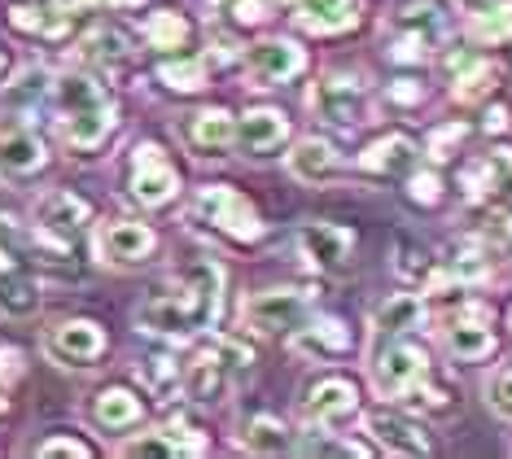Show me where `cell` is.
<instances>
[{"instance_id":"cell-23","label":"cell","mask_w":512,"mask_h":459,"mask_svg":"<svg viewBox=\"0 0 512 459\" xmlns=\"http://www.w3.org/2000/svg\"><path fill=\"white\" fill-rule=\"evenodd\" d=\"M9 27L22 35H36V40H57L71 27V9L44 5V0H14L9 5Z\"/></svg>"},{"instance_id":"cell-44","label":"cell","mask_w":512,"mask_h":459,"mask_svg":"<svg viewBox=\"0 0 512 459\" xmlns=\"http://www.w3.org/2000/svg\"><path fill=\"white\" fill-rule=\"evenodd\" d=\"M92 5H106V9H127V5H145V0H92Z\"/></svg>"},{"instance_id":"cell-32","label":"cell","mask_w":512,"mask_h":459,"mask_svg":"<svg viewBox=\"0 0 512 459\" xmlns=\"http://www.w3.org/2000/svg\"><path fill=\"white\" fill-rule=\"evenodd\" d=\"M127 53H132V40L119 27H97L79 40V57L88 66H123Z\"/></svg>"},{"instance_id":"cell-46","label":"cell","mask_w":512,"mask_h":459,"mask_svg":"<svg viewBox=\"0 0 512 459\" xmlns=\"http://www.w3.org/2000/svg\"><path fill=\"white\" fill-rule=\"evenodd\" d=\"M44 5H57V9H75V0H44Z\"/></svg>"},{"instance_id":"cell-16","label":"cell","mask_w":512,"mask_h":459,"mask_svg":"<svg viewBox=\"0 0 512 459\" xmlns=\"http://www.w3.org/2000/svg\"><path fill=\"white\" fill-rule=\"evenodd\" d=\"M180 140L189 145L193 158H224L237 145V123H232L228 110H197V114H184Z\"/></svg>"},{"instance_id":"cell-28","label":"cell","mask_w":512,"mask_h":459,"mask_svg":"<svg viewBox=\"0 0 512 459\" xmlns=\"http://www.w3.org/2000/svg\"><path fill=\"white\" fill-rule=\"evenodd\" d=\"M359 167H364L368 175H412L416 167V145L407 136H381L377 145L364 149V158H359Z\"/></svg>"},{"instance_id":"cell-39","label":"cell","mask_w":512,"mask_h":459,"mask_svg":"<svg viewBox=\"0 0 512 459\" xmlns=\"http://www.w3.org/2000/svg\"><path fill=\"white\" fill-rule=\"evenodd\" d=\"M491 88H495V66H486V62H469V70L456 75V97L460 101H477Z\"/></svg>"},{"instance_id":"cell-48","label":"cell","mask_w":512,"mask_h":459,"mask_svg":"<svg viewBox=\"0 0 512 459\" xmlns=\"http://www.w3.org/2000/svg\"><path fill=\"white\" fill-rule=\"evenodd\" d=\"M508 328H512V311H508Z\"/></svg>"},{"instance_id":"cell-47","label":"cell","mask_w":512,"mask_h":459,"mask_svg":"<svg viewBox=\"0 0 512 459\" xmlns=\"http://www.w3.org/2000/svg\"><path fill=\"white\" fill-rule=\"evenodd\" d=\"M5 70H9V57H5V53H0V75H5Z\"/></svg>"},{"instance_id":"cell-8","label":"cell","mask_w":512,"mask_h":459,"mask_svg":"<svg viewBox=\"0 0 512 459\" xmlns=\"http://www.w3.org/2000/svg\"><path fill=\"white\" fill-rule=\"evenodd\" d=\"M307 324V293L298 289H263L246 302V328L259 337H289Z\"/></svg>"},{"instance_id":"cell-19","label":"cell","mask_w":512,"mask_h":459,"mask_svg":"<svg viewBox=\"0 0 512 459\" xmlns=\"http://www.w3.org/2000/svg\"><path fill=\"white\" fill-rule=\"evenodd\" d=\"M289 140V119L281 110H250L237 123V149L246 158H267Z\"/></svg>"},{"instance_id":"cell-35","label":"cell","mask_w":512,"mask_h":459,"mask_svg":"<svg viewBox=\"0 0 512 459\" xmlns=\"http://www.w3.org/2000/svg\"><path fill=\"white\" fill-rule=\"evenodd\" d=\"M158 79L171 92H202L206 88V66L197 62V57H176V62L158 66Z\"/></svg>"},{"instance_id":"cell-40","label":"cell","mask_w":512,"mask_h":459,"mask_svg":"<svg viewBox=\"0 0 512 459\" xmlns=\"http://www.w3.org/2000/svg\"><path fill=\"white\" fill-rule=\"evenodd\" d=\"M486 403H491L495 416L512 420V368H499L491 381H486Z\"/></svg>"},{"instance_id":"cell-31","label":"cell","mask_w":512,"mask_h":459,"mask_svg":"<svg viewBox=\"0 0 512 459\" xmlns=\"http://www.w3.org/2000/svg\"><path fill=\"white\" fill-rule=\"evenodd\" d=\"M241 446L250 455H285L294 451V438L276 416H246L241 420Z\"/></svg>"},{"instance_id":"cell-17","label":"cell","mask_w":512,"mask_h":459,"mask_svg":"<svg viewBox=\"0 0 512 459\" xmlns=\"http://www.w3.org/2000/svg\"><path fill=\"white\" fill-rule=\"evenodd\" d=\"M289 14L311 35H342L359 22V0H289Z\"/></svg>"},{"instance_id":"cell-20","label":"cell","mask_w":512,"mask_h":459,"mask_svg":"<svg viewBox=\"0 0 512 459\" xmlns=\"http://www.w3.org/2000/svg\"><path fill=\"white\" fill-rule=\"evenodd\" d=\"M442 341H447V355L451 359H486L495 350V333L486 328V311L482 306H469L464 315H456V320L447 324V333H442Z\"/></svg>"},{"instance_id":"cell-1","label":"cell","mask_w":512,"mask_h":459,"mask_svg":"<svg viewBox=\"0 0 512 459\" xmlns=\"http://www.w3.org/2000/svg\"><path fill=\"white\" fill-rule=\"evenodd\" d=\"M219 302H224V267L202 258L189 272H180L167 289L149 293L136 306V328L154 337H189L202 333L219 320Z\"/></svg>"},{"instance_id":"cell-30","label":"cell","mask_w":512,"mask_h":459,"mask_svg":"<svg viewBox=\"0 0 512 459\" xmlns=\"http://www.w3.org/2000/svg\"><path fill=\"white\" fill-rule=\"evenodd\" d=\"M294 346L302 350V355H311V359H337V355L351 350V333H346L342 320H311V324L298 328Z\"/></svg>"},{"instance_id":"cell-12","label":"cell","mask_w":512,"mask_h":459,"mask_svg":"<svg viewBox=\"0 0 512 459\" xmlns=\"http://www.w3.org/2000/svg\"><path fill=\"white\" fill-rule=\"evenodd\" d=\"M364 429L368 438L381 446V451L390 455H429L434 451V442H429V433L416 425L407 411H394V407H372L364 416Z\"/></svg>"},{"instance_id":"cell-9","label":"cell","mask_w":512,"mask_h":459,"mask_svg":"<svg viewBox=\"0 0 512 459\" xmlns=\"http://www.w3.org/2000/svg\"><path fill=\"white\" fill-rule=\"evenodd\" d=\"M36 228L44 237H53L57 245H71L92 228V206L79 193H66V188H53L36 202Z\"/></svg>"},{"instance_id":"cell-11","label":"cell","mask_w":512,"mask_h":459,"mask_svg":"<svg viewBox=\"0 0 512 459\" xmlns=\"http://www.w3.org/2000/svg\"><path fill=\"white\" fill-rule=\"evenodd\" d=\"M44 355L53 363H62V368H92V363L106 355V333L92 320H66V324L49 328Z\"/></svg>"},{"instance_id":"cell-5","label":"cell","mask_w":512,"mask_h":459,"mask_svg":"<svg viewBox=\"0 0 512 459\" xmlns=\"http://www.w3.org/2000/svg\"><path fill=\"white\" fill-rule=\"evenodd\" d=\"M189 215L197 223H206L211 232L228 237L232 245H259L263 241V219L259 210L250 206V197H241L237 188H224V184H211L193 197V210Z\"/></svg>"},{"instance_id":"cell-26","label":"cell","mask_w":512,"mask_h":459,"mask_svg":"<svg viewBox=\"0 0 512 459\" xmlns=\"http://www.w3.org/2000/svg\"><path fill=\"white\" fill-rule=\"evenodd\" d=\"M206 442L189 429H149L123 442V455H154V459H176V455H202Z\"/></svg>"},{"instance_id":"cell-29","label":"cell","mask_w":512,"mask_h":459,"mask_svg":"<svg viewBox=\"0 0 512 459\" xmlns=\"http://www.w3.org/2000/svg\"><path fill=\"white\" fill-rule=\"evenodd\" d=\"M141 416H145L141 398H136L132 390H123V385H110V390H101L97 403H92V420H97L101 429H110V433L141 425Z\"/></svg>"},{"instance_id":"cell-15","label":"cell","mask_w":512,"mask_h":459,"mask_svg":"<svg viewBox=\"0 0 512 459\" xmlns=\"http://www.w3.org/2000/svg\"><path fill=\"white\" fill-rule=\"evenodd\" d=\"M302 66H307V53H302L294 40H259L246 49V70L254 84H263V88L298 79Z\"/></svg>"},{"instance_id":"cell-45","label":"cell","mask_w":512,"mask_h":459,"mask_svg":"<svg viewBox=\"0 0 512 459\" xmlns=\"http://www.w3.org/2000/svg\"><path fill=\"white\" fill-rule=\"evenodd\" d=\"M499 232H504V237L512 241V215H499Z\"/></svg>"},{"instance_id":"cell-38","label":"cell","mask_w":512,"mask_h":459,"mask_svg":"<svg viewBox=\"0 0 512 459\" xmlns=\"http://www.w3.org/2000/svg\"><path fill=\"white\" fill-rule=\"evenodd\" d=\"M141 376H145V385H149V390H154L158 398H167V394L180 390L184 368H180V363H171L167 355H149V359L141 363Z\"/></svg>"},{"instance_id":"cell-7","label":"cell","mask_w":512,"mask_h":459,"mask_svg":"<svg viewBox=\"0 0 512 459\" xmlns=\"http://www.w3.org/2000/svg\"><path fill=\"white\" fill-rule=\"evenodd\" d=\"M429 376V359L416 341L407 337H390V346H381L372 355V385H377L386 398H403L416 381Z\"/></svg>"},{"instance_id":"cell-36","label":"cell","mask_w":512,"mask_h":459,"mask_svg":"<svg viewBox=\"0 0 512 459\" xmlns=\"http://www.w3.org/2000/svg\"><path fill=\"white\" fill-rule=\"evenodd\" d=\"M145 35L154 49H184V44H189V22L180 14H171V9H162V14L145 22Z\"/></svg>"},{"instance_id":"cell-6","label":"cell","mask_w":512,"mask_h":459,"mask_svg":"<svg viewBox=\"0 0 512 459\" xmlns=\"http://www.w3.org/2000/svg\"><path fill=\"white\" fill-rule=\"evenodd\" d=\"M307 105L320 123L333 127H359L368 114V88L359 84V75H346V70H329L320 75L307 92Z\"/></svg>"},{"instance_id":"cell-41","label":"cell","mask_w":512,"mask_h":459,"mask_svg":"<svg viewBox=\"0 0 512 459\" xmlns=\"http://www.w3.org/2000/svg\"><path fill=\"white\" fill-rule=\"evenodd\" d=\"M438 188H442L438 175H434V171H421V175H412V188H407V197H412L416 206H434L438 197H442Z\"/></svg>"},{"instance_id":"cell-21","label":"cell","mask_w":512,"mask_h":459,"mask_svg":"<svg viewBox=\"0 0 512 459\" xmlns=\"http://www.w3.org/2000/svg\"><path fill=\"white\" fill-rule=\"evenodd\" d=\"M44 162H49V153H44V140L36 132H14L0 136V175L5 180H22V175H36Z\"/></svg>"},{"instance_id":"cell-4","label":"cell","mask_w":512,"mask_h":459,"mask_svg":"<svg viewBox=\"0 0 512 459\" xmlns=\"http://www.w3.org/2000/svg\"><path fill=\"white\" fill-rule=\"evenodd\" d=\"M447 35V9L438 0H399L390 14V57L425 62Z\"/></svg>"},{"instance_id":"cell-18","label":"cell","mask_w":512,"mask_h":459,"mask_svg":"<svg viewBox=\"0 0 512 459\" xmlns=\"http://www.w3.org/2000/svg\"><path fill=\"white\" fill-rule=\"evenodd\" d=\"M355 403H359L355 385L346 381V376H329V381H320L316 390L302 398V416H307V425L329 429V425H337V420L351 416Z\"/></svg>"},{"instance_id":"cell-14","label":"cell","mask_w":512,"mask_h":459,"mask_svg":"<svg viewBox=\"0 0 512 459\" xmlns=\"http://www.w3.org/2000/svg\"><path fill=\"white\" fill-rule=\"evenodd\" d=\"M355 237L337 223H302L298 228V254L307 258L311 272H342L351 263Z\"/></svg>"},{"instance_id":"cell-2","label":"cell","mask_w":512,"mask_h":459,"mask_svg":"<svg viewBox=\"0 0 512 459\" xmlns=\"http://www.w3.org/2000/svg\"><path fill=\"white\" fill-rule=\"evenodd\" d=\"M53 101H57V127H62V140L71 149L88 153L114 132V101L92 75H79V70L57 75Z\"/></svg>"},{"instance_id":"cell-33","label":"cell","mask_w":512,"mask_h":459,"mask_svg":"<svg viewBox=\"0 0 512 459\" xmlns=\"http://www.w3.org/2000/svg\"><path fill=\"white\" fill-rule=\"evenodd\" d=\"M486 267H491V258H486V250L477 245L473 237L456 241L447 250V258H442V276L447 280H460V285H473L477 276H486Z\"/></svg>"},{"instance_id":"cell-22","label":"cell","mask_w":512,"mask_h":459,"mask_svg":"<svg viewBox=\"0 0 512 459\" xmlns=\"http://www.w3.org/2000/svg\"><path fill=\"white\" fill-rule=\"evenodd\" d=\"M425 324V302L421 293H394L377 306V315H372V337L390 341V337H407L412 328Z\"/></svg>"},{"instance_id":"cell-24","label":"cell","mask_w":512,"mask_h":459,"mask_svg":"<svg viewBox=\"0 0 512 459\" xmlns=\"http://www.w3.org/2000/svg\"><path fill=\"white\" fill-rule=\"evenodd\" d=\"M40 311V285L31 272H22L18 263H0V315L5 320H27Z\"/></svg>"},{"instance_id":"cell-34","label":"cell","mask_w":512,"mask_h":459,"mask_svg":"<svg viewBox=\"0 0 512 459\" xmlns=\"http://www.w3.org/2000/svg\"><path fill=\"white\" fill-rule=\"evenodd\" d=\"M469 31H473L477 44H504V40H512V5L477 9L473 22H469Z\"/></svg>"},{"instance_id":"cell-25","label":"cell","mask_w":512,"mask_h":459,"mask_svg":"<svg viewBox=\"0 0 512 459\" xmlns=\"http://www.w3.org/2000/svg\"><path fill=\"white\" fill-rule=\"evenodd\" d=\"M289 171H294L302 184H329L333 175L342 171V162H337V149L329 140L307 136L294 145V153H289Z\"/></svg>"},{"instance_id":"cell-37","label":"cell","mask_w":512,"mask_h":459,"mask_svg":"<svg viewBox=\"0 0 512 459\" xmlns=\"http://www.w3.org/2000/svg\"><path fill=\"white\" fill-rule=\"evenodd\" d=\"M215 18L228 22L232 31H254L267 18V0H215Z\"/></svg>"},{"instance_id":"cell-13","label":"cell","mask_w":512,"mask_h":459,"mask_svg":"<svg viewBox=\"0 0 512 459\" xmlns=\"http://www.w3.org/2000/svg\"><path fill=\"white\" fill-rule=\"evenodd\" d=\"M180 193V175L171 167L167 158H162L158 145H141L132 153V197L141 206H167L171 197Z\"/></svg>"},{"instance_id":"cell-43","label":"cell","mask_w":512,"mask_h":459,"mask_svg":"<svg viewBox=\"0 0 512 459\" xmlns=\"http://www.w3.org/2000/svg\"><path fill=\"white\" fill-rule=\"evenodd\" d=\"M36 92H44V70H27V75L18 79V88L9 92V101H14V105H27L31 97H36Z\"/></svg>"},{"instance_id":"cell-27","label":"cell","mask_w":512,"mask_h":459,"mask_svg":"<svg viewBox=\"0 0 512 459\" xmlns=\"http://www.w3.org/2000/svg\"><path fill=\"white\" fill-rule=\"evenodd\" d=\"M464 184H469L473 197H482V202H495V206H512V158L508 153H495V158L477 162L464 175Z\"/></svg>"},{"instance_id":"cell-3","label":"cell","mask_w":512,"mask_h":459,"mask_svg":"<svg viewBox=\"0 0 512 459\" xmlns=\"http://www.w3.org/2000/svg\"><path fill=\"white\" fill-rule=\"evenodd\" d=\"M246 372H250V350L241 346V341H211V346H202L184 363L180 390L202 407H219Z\"/></svg>"},{"instance_id":"cell-10","label":"cell","mask_w":512,"mask_h":459,"mask_svg":"<svg viewBox=\"0 0 512 459\" xmlns=\"http://www.w3.org/2000/svg\"><path fill=\"white\" fill-rule=\"evenodd\" d=\"M154 228H145V223L136 219H110L97 228V237H92V250L106 267H136L145 263L149 254H154Z\"/></svg>"},{"instance_id":"cell-42","label":"cell","mask_w":512,"mask_h":459,"mask_svg":"<svg viewBox=\"0 0 512 459\" xmlns=\"http://www.w3.org/2000/svg\"><path fill=\"white\" fill-rule=\"evenodd\" d=\"M36 455H75V459H88L92 451H88L84 442H75V438H49V442L36 446Z\"/></svg>"}]
</instances>
